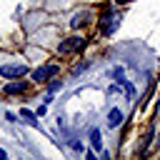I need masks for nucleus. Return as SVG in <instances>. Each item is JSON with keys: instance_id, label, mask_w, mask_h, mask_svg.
Here are the masks:
<instances>
[{"instance_id": "obj_9", "label": "nucleus", "mask_w": 160, "mask_h": 160, "mask_svg": "<svg viewBox=\"0 0 160 160\" xmlns=\"http://www.w3.org/2000/svg\"><path fill=\"white\" fill-rule=\"evenodd\" d=\"M125 2H130V0H115V5H125Z\"/></svg>"}, {"instance_id": "obj_7", "label": "nucleus", "mask_w": 160, "mask_h": 160, "mask_svg": "<svg viewBox=\"0 0 160 160\" xmlns=\"http://www.w3.org/2000/svg\"><path fill=\"white\" fill-rule=\"evenodd\" d=\"M90 145H92L95 150H100V148H102V135H100V130H98V128H92V130H90Z\"/></svg>"}, {"instance_id": "obj_2", "label": "nucleus", "mask_w": 160, "mask_h": 160, "mask_svg": "<svg viewBox=\"0 0 160 160\" xmlns=\"http://www.w3.org/2000/svg\"><path fill=\"white\" fill-rule=\"evenodd\" d=\"M58 72H60L58 65H45V68H38V70L32 72V80H38V82H48V80L55 78Z\"/></svg>"}, {"instance_id": "obj_10", "label": "nucleus", "mask_w": 160, "mask_h": 160, "mask_svg": "<svg viewBox=\"0 0 160 160\" xmlns=\"http://www.w3.org/2000/svg\"><path fill=\"white\" fill-rule=\"evenodd\" d=\"M0 160H5V150H0Z\"/></svg>"}, {"instance_id": "obj_8", "label": "nucleus", "mask_w": 160, "mask_h": 160, "mask_svg": "<svg viewBox=\"0 0 160 160\" xmlns=\"http://www.w3.org/2000/svg\"><path fill=\"white\" fill-rule=\"evenodd\" d=\"M80 22H82V18H80V15H75V18L70 20V25H72V28H80Z\"/></svg>"}, {"instance_id": "obj_3", "label": "nucleus", "mask_w": 160, "mask_h": 160, "mask_svg": "<svg viewBox=\"0 0 160 160\" xmlns=\"http://www.w3.org/2000/svg\"><path fill=\"white\" fill-rule=\"evenodd\" d=\"M25 72H28V65H22V62H20V65H2V68H0V75L8 78V80H12V78H22Z\"/></svg>"}, {"instance_id": "obj_5", "label": "nucleus", "mask_w": 160, "mask_h": 160, "mask_svg": "<svg viewBox=\"0 0 160 160\" xmlns=\"http://www.w3.org/2000/svg\"><path fill=\"white\" fill-rule=\"evenodd\" d=\"M25 90H28V82H22V80H20V82H8V85H5V92H8V95H18V92H25Z\"/></svg>"}, {"instance_id": "obj_1", "label": "nucleus", "mask_w": 160, "mask_h": 160, "mask_svg": "<svg viewBox=\"0 0 160 160\" xmlns=\"http://www.w3.org/2000/svg\"><path fill=\"white\" fill-rule=\"evenodd\" d=\"M85 48V38H68V40H62L60 42V48H58V52L60 55H68V52H75V50H82Z\"/></svg>"}, {"instance_id": "obj_6", "label": "nucleus", "mask_w": 160, "mask_h": 160, "mask_svg": "<svg viewBox=\"0 0 160 160\" xmlns=\"http://www.w3.org/2000/svg\"><path fill=\"white\" fill-rule=\"evenodd\" d=\"M120 122H122V110H120V108H112L110 115H108V125H110V128H118Z\"/></svg>"}, {"instance_id": "obj_4", "label": "nucleus", "mask_w": 160, "mask_h": 160, "mask_svg": "<svg viewBox=\"0 0 160 160\" xmlns=\"http://www.w3.org/2000/svg\"><path fill=\"white\" fill-rule=\"evenodd\" d=\"M118 22H120V18H118L115 12H108V15H105V22H102V28H100V32H102V35H108V32H112Z\"/></svg>"}]
</instances>
